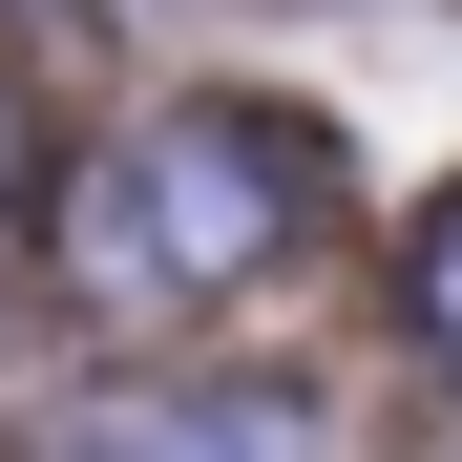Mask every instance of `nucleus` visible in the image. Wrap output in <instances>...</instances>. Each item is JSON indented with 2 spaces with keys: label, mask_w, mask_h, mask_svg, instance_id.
Returning a JSON list of instances; mask_svg holds the SVG:
<instances>
[{
  "label": "nucleus",
  "mask_w": 462,
  "mask_h": 462,
  "mask_svg": "<svg viewBox=\"0 0 462 462\" xmlns=\"http://www.w3.org/2000/svg\"><path fill=\"white\" fill-rule=\"evenodd\" d=\"M273 210H294V169L231 106H169V126H126L85 189H63V273L106 294V316H189V294H231L273 253Z\"/></svg>",
  "instance_id": "f257e3e1"
},
{
  "label": "nucleus",
  "mask_w": 462,
  "mask_h": 462,
  "mask_svg": "<svg viewBox=\"0 0 462 462\" xmlns=\"http://www.w3.org/2000/svg\"><path fill=\"white\" fill-rule=\"evenodd\" d=\"M106 462H294V420L273 400H147V420H106Z\"/></svg>",
  "instance_id": "f03ea898"
},
{
  "label": "nucleus",
  "mask_w": 462,
  "mask_h": 462,
  "mask_svg": "<svg viewBox=\"0 0 462 462\" xmlns=\"http://www.w3.org/2000/svg\"><path fill=\"white\" fill-rule=\"evenodd\" d=\"M420 316H441V337H462V210H441V231H420Z\"/></svg>",
  "instance_id": "7ed1b4c3"
}]
</instances>
